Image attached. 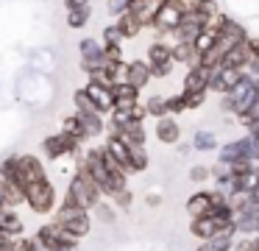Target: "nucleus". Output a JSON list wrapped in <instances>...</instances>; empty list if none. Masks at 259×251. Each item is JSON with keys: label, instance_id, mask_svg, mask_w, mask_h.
I'll return each instance as SVG.
<instances>
[{"label": "nucleus", "instance_id": "37998d69", "mask_svg": "<svg viewBox=\"0 0 259 251\" xmlns=\"http://www.w3.org/2000/svg\"><path fill=\"white\" fill-rule=\"evenodd\" d=\"M245 73L253 78V81H259V59H251V61H248V64H245Z\"/></svg>", "mask_w": 259, "mask_h": 251}, {"label": "nucleus", "instance_id": "a878e982", "mask_svg": "<svg viewBox=\"0 0 259 251\" xmlns=\"http://www.w3.org/2000/svg\"><path fill=\"white\" fill-rule=\"evenodd\" d=\"M214 42H218V28L206 25V28H203V31L195 37V39H192V48L198 50V59H201V53H206V50L212 48Z\"/></svg>", "mask_w": 259, "mask_h": 251}, {"label": "nucleus", "instance_id": "473e14b6", "mask_svg": "<svg viewBox=\"0 0 259 251\" xmlns=\"http://www.w3.org/2000/svg\"><path fill=\"white\" fill-rule=\"evenodd\" d=\"M164 103H167V115H181V112H187V100H184V95H167L164 98Z\"/></svg>", "mask_w": 259, "mask_h": 251}, {"label": "nucleus", "instance_id": "0eeeda50", "mask_svg": "<svg viewBox=\"0 0 259 251\" xmlns=\"http://www.w3.org/2000/svg\"><path fill=\"white\" fill-rule=\"evenodd\" d=\"M181 17H184V9H181L176 0H162V6H159L156 17H153V31L159 33V37H170V33L176 31V25L181 22Z\"/></svg>", "mask_w": 259, "mask_h": 251}, {"label": "nucleus", "instance_id": "c85d7f7f", "mask_svg": "<svg viewBox=\"0 0 259 251\" xmlns=\"http://www.w3.org/2000/svg\"><path fill=\"white\" fill-rule=\"evenodd\" d=\"M145 112H148V117H153V120H159V117L167 115V103H164V95H151V98L145 100Z\"/></svg>", "mask_w": 259, "mask_h": 251}, {"label": "nucleus", "instance_id": "9b49d317", "mask_svg": "<svg viewBox=\"0 0 259 251\" xmlns=\"http://www.w3.org/2000/svg\"><path fill=\"white\" fill-rule=\"evenodd\" d=\"M203 28H206V25H203V22L195 17V11H184L181 22L176 25V31L170 33V37H173V42H192V39H195Z\"/></svg>", "mask_w": 259, "mask_h": 251}, {"label": "nucleus", "instance_id": "c9c22d12", "mask_svg": "<svg viewBox=\"0 0 259 251\" xmlns=\"http://www.w3.org/2000/svg\"><path fill=\"white\" fill-rule=\"evenodd\" d=\"M256 120H259V95H256V100H253V103H251V106H248V109L240 115L242 128H245V126H251V123H256Z\"/></svg>", "mask_w": 259, "mask_h": 251}, {"label": "nucleus", "instance_id": "f257e3e1", "mask_svg": "<svg viewBox=\"0 0 259 251\" xmlns=\"http://www.w3.org/2000/svg\"><path fill=\"white\" fill-rule=\"evenodd\" d=\"M64 198L73 201L75 206H81V209H92V206L103 198V193H101V187L95 184V178H92L84 167H75V176L67 182V193H64Z\"/></svg>", "mask_w": 259, "mask_h": 251}, {"label": "nucleus", "instance_id": "de8ad7c7", "mask_svg": "<svg viewBox=\"0 0 259 251\" xmlns=\"http://www.w3.org/2000/svg\"><path fill=\"white\" fill-rule=\"evenodd\" d=\"M6 204V182H3V178H0V206Z\"/></svg>", "mask_w": 259, "mask_h": 251}, {"label": "nucleus", "instance_id": "c03bdc74", "mask_svg": "<svg viewBox=\"0 0 259 251\" xmlns=\"http://www.w3.org/2000/svg\"><path fill=\"white\" fill-rule=\"evenodd\" d=\"M64 6H67V11H70V9H81V6H90V0H64Z\"/></svg>", "mask_w": 259, "mask_h": 251}, {"label": "nucleus", "instance_id": "6e6552de", "mask_svg": "<svg viewBox=\"0 0 259 251\" xmlns=\"http://www.w3.org/2000/svg\"><path fill=\"white\" fill-rule=\"evenodd\" d=\"M78 61H81V70L90 76V73L101 70V67H106V61H103V42L95 37H84L78 42Z\"/></svg>", "mask_w": 259, "mask_h": 251}, {"label": "nucleus", "instance_id": "09e8293b", "mask_svg": "<svg viewBox=\"0 0 259 251\" xmlns=\"http://www.w3.org/2000/svg\"><path fill=\"white\" fill-rule=\"evenodd\" d=\"M6 240H9V237H6V234H0V245H3V243H6Z\"/></svg>", "mask_w": 259, "mask_h": 251}, {"label": "nucleus", "instance_id": "5701e85b", "mask_svg": "<svg viewBox=\"0 0 259 251\" xmlns=\"http://www.w3.org/2000/svg\"><path fill=\"white\" fill-rule=\"evenodd\" d=\"M192 151H201V154H209V151H218V134L212 128H198L192 134Z\"/></svg>", "mask_w": 259, "mask_h": 251}, {"label": "nucleus", "instance_id": "bb28decb", "mask_svg": "<svg viewBox=\"0 0 259 251\" xmlns=\"http://www.w3.org/2000/svg\"><path fill=\"white\" fill-rule=\"evenodd\" d=\"M90 212H95V218H98L101 223H106V226H112V223L117 221V209H114V204H109V201H103V198L98 201V204L92 206Z\"/></svg>", "mask_w": 259, "mask_h": 251}, {"label": "nucleus", "instance_id": "72a5a7b5", "mask_svg": "<svg viewBox=\"0 0 259 251\" xmlns=\"http://www.w3.org/2000/svg\"><path fill=\"white\" fill-rule=\"evenodd\" d=\"M101 39H103V45H123V42H125V37L120 33V28L114 25V22H112V25H106V28H103Z\"/></svg>", "mask_w": 259, "mask_h": 251}, {"label": "nucleus", "instance_id": "4468645a", "mask_svg": "<svg viewBox=\"0 0 259 251\" xmlns=\"http://www.w3.org/2000/svg\"><path fill=\"white\" fill-rule=\"evenodd\" d=\"M84 92L92 98V103H95V109L101 112L103 117L112 112V106H114V95H112V87H101V84H95V81H87V87H84Z\"/></svg>", "mask_w": 259, "mask_h": 251}, {"label": "nucleus", "instance_id": "a211bd4d", "mask_svg": "<svg viewBox=\"0 0 259 251\" xmlns=\"http://www.w3.org/2000/svg\"><path fill=\"white\" fill-rule=\"evenodd\" d=\"M184 209L190 218L209 215V209H212V190H198V193H192L190 198H187Z\"/></svg>", "mask_w": 259, "mask_h": 251}, {"label": "nucleus", "instance_id": "cd10ccee", "mask_svg": "<svg viewBox=\"0 0 259 251\" xmlns=\"http://www.w3.org/2000/svg\"><path fill=\"white\" fill-rule=\"evenodd\" d=\"M90 17H92V9H90V6L70 9V11H67V25H70V28H84V25H90Z\"/></svg>", "mask_w": 259, "mask_h": 251}, {"label": "nucleus", "instance_id": "f8f14e48", "mask_svg": "<svg viewBox=\"0 0 259 251\" xmlns=\"http://www.w3.org/2000/svg\"><path fill=\"white\" fill-rule=\"evenodd\" d=\"M209 70L203 64L187 67L184 81H181V92H209Z\"/></svg>", "mask_w": 259, "mask_h": 251}, {"label": "nucleus", "instance_id": "f03ea898", "mask_svg": "<svg viewBox=\"0 0 259 251\" xmlns=\"http://www.w3.org/2000/svg\"><path fill=\"white\" fill-rule=\"evenodd\" d=\"M53 221L59 223L62 229H67V232H73L75 237H87V234L92 232V212L90 209H81V206H75L73 201H59L56 209H53Z\"/></svg>", "mask_w": 259, "mask_h": 251}, {"label": "nucleus", "instance_id": "f704fd0d", "mask_svg": "<svg viewBox=\"0 0 259 251\" xmlns=\"http://www.w3.org/2000/svg\"><path fill=\"white\" fill-rule=\"evenodd\" d=\"M131 201H134V193H131L128 187L117 190V193L112 195V204H114V206H120V209H128V206H131Z\"/></svg>", "mask_w": 259, "mask_h": 251}, {"label": "nucleus", "instance_id": "f3484780", "mask_svg": "<svg viewBox=\"0 0 259 251\" xmlns=\"http://www.w3.org/2000/svg\"><path fill=\"white\" fill-rule=\"evenodd\" d=\"M112 131H117L128 145H145V139H148V131H145V123L142 120H128V123H123V126L112 128Z\"/></svg>", "mask_w": 259, "mask_h": 251}, {"label": "nucleus", "instance_id": "58836bf2", "mask_svg": "<svg viewBox=\"0 0 259 251\" xmlns=\"http://www.w3.org/2000/svg\"><path fill=\"white\" fill-rule=\"evenodd\" d=\"M209 178H212V173H209L206 165H195L190 170V182H195V184H203V182H209Z\"/></svg>", "mask_w": 259, "mask_h": 251}, {"label": "nucleus", "instance_id": "dca6fc26", "mask_svg": "<svg viewBox=\"0 0 259 251\" xmlns=\"http://www.w3.org/2000/svg\"><path fill=\"white\" fill-rule=\"evenodd\" d=\"M75 117H78L81 128H84V137L87 139H95L101 137V134H106V123H103V115H98V112H73Z\"/></svg>", "mask_w": 259, "mask_h": 251}, {"label": "nucleus", "instance_id": "b1692460", "mask_svg": "<svg viewBox=\"0 0 259 251\" xmlns=\"http://www.w3.org/2000/svg\"><path fill=\"white\" fill-rule=\"evenodd\" d=\"M148 64H159V61H173V50H170V42L164 39H156V42L148 45V53H145Z\"/></svg>", "mask_w": 259, "mask_h": 251}, {"label": "nucleus", "instance_id": "c756f323", "mask_svg": "<svg viewBox=\"0 0 259 251\" xmlns=\"http://www.w3.org/2000/svg\"><path fill=\"white\" fill-rule=\"evenodd\" d=\"M9 245H12V251H42L39 240H36V237H25V234L9 237Z\"/></svg>", "mask_w": 259, "mask_h": 251}, {"label": "nucleus", "instance_id": "4be33fe9", "mask_svg": "<svg viewBox=\"0 0 259 251\" xmlns=\"http://www.w3.org/2000/svg\"><path fill=\"white\" fill-rule=\"evenodd\" d=\"M114 25L120 28V33H123L125 39H134V37H140L145 28H142V22L137 20L131 11H123V14H117V20H114Z\"/></svg>", "mask_w": 259, "mask_h": 251}, {"label": "nucleus", "instance_id": "423d86ee", "mask_svg": "<svg viewBox=\"0 0 259 251\" xmlns=\"http://www.w3.org/2000/svg\"><path fill=\"white\" fill-rule=\"evenodd\" d=\"M42 151H45L48 159H62V156H73V159H75L78 151H81V142L59 128L56 134H51V137L42 139Z\"/></svg>", "mask_w": 259, "mask_h": 251}, {"label": "nucleus", "instance_id": "20e7f679", "mask_svg": "<svg viewBox=\"0 0 259 251\" xmlns=\"http://www.w3.org/2000/svg\"><path fill=\"white\" fill-rule=\"evenodd\" d=\"M34 237L39 240L42 248H78V237L73 232H67V229H62L56 221L42 223Z\"/></svg>", "mask_w": 259, "mask_h": 251}, {"label": "nucleus", "instance_id": "79ce46f5", "mask_svg": "<svg viewBox=\"0 0 259 251\" xmlns=\"http://www.w3.org/2000/svg\"><path fill=\"white\" fill-rule=\"evenodd\" d=\"M145 117H148L145 103H140V100H137V103L131 106V120H142V123H145Z\"/></svg>", "mask_w": 259, "mask_h": 251}, {"label": "nucleus", "instance_id": "39448f33", "mask_svg": "<svg viewBox=\"0 0 259 251\" xmlns=\"http://www.w3.org/2000/svg\"><path fill=\"white\" fill-rule=\"evenodd\" d=\"M45 165H42L39 156L34 154H14V182L20 187H28L31 182H39L45 178Z\"/></svg>", "mask_w": 259, "mask_h": 251}, {"label": "nucleus", "instance_id": "2eb2a0df", "mask_svg": "<svg viewBox=\"0 0 259 251\" xmlns=\"http://www.w3.org/2000/svg\"><path fill=\"white\" fill-rule=\"evenodd\" d=\"M0 234H6V237L25 234V221L20 218L17 209H12V206H0Z\"/></svg>", "mask_w": 259, "mask_h": 251}, {"label": "nucleus", "instance_id": "2f4dec72", "mask_svg": "<svg viewBox=\"0 0 259 251\" xmlns=\"http://www.w3.org/2000/svg\"><path fill=\"white\" fill-rule=\"evenodd\" d=\"M103 61H106V67L125 61L123 59V45H103Z\"/></svg>", "mask_w": 259, "mask_h": 251}, {"label": "nucleus", "instance_id": "ea45409f", "mask_svg": "<svg viewBox=\"0 0 259 251\" xmlns=\"http://www.w3.org/2000/svg\"><path fill=\"white\" fill-rule=\"evenodd\" d=\"M0 178L3 182H14V154L0 162Z\"/></svg>", "mask_w": 259, "mask_h": 251}, {"label": "nucleus", "instance_id": "a18cd8bd", "mask_svg": "<svg viewBox=\"0 0 259 251\" xmlns=\"http://www.w3.org/2000/svg\"><path fill=\"white\" fill-rule=\"evenodd\" d=\"M176 3H179L184 11H192V9H195V3H198V0H176Z\"/></svg>", "mask_w": 259, "mask_h": 251}, {"label": "nucleus", "instance_id": "4c0bfd02", "mask_svg": "<svg viewBox=\"0 0 259 251\" xmlns=\"http://www.w3.org/2000/svg\"><path fill=\"white\" fill-rule=\"evenodd\" d=\"M187 100V109H201L203 103H206V95L209 92H181Z\"/></svg>", "mask_w": 259, "mask_h": 251}, {"label": "nucleus", "instance_id": "412c9836", "mask_svg": "<svg viewBox=\"0 0 259 251\" xmlns=\"http://www.w3.org/2000/svg\"><path fill=\"white\" fill-rule=\"evenodd\" d=\"M170 50H173V61H176V64H184V67L198 64V50L192 48V42H173V45H170Z\"/></svg>", "mask_w": 259, "mask_h": 251}, {"label": "nucleus", "instance_id": "aec40b11", "mask_svg": "<svg viewBox=\"0 0 259 251\" xmlns=\"http://www.w3.org/2000/svg\"><path fill=\"white\" fill-rule=\"evenodd\" d=\"M151 165L145 145H128V173H145Z\"/></svg>", "mask_w": 259, "mask_h": 251}, {"label": "nucleus", "instance_id": "9d476101", "mask_svg": "<svg viewBox=\"0 0 259 251\" xmlns=\"http://www.w3.org/2000/svg\"><path fill=\"white\" fill-rule=\"evenodd\" d=\"M123 81H128L131 87L142 89L151 84V67H148V59H131L123 61Z\"/></svg>", "mask_w": 259, "mask_h": 251}, {"label": "nucleus", "instance_id": "393cba45", "mask_svg": "<svg viewBox=\"0 0 259 251\" xmlns=\"http://www.w3.org/2000/svg\"><path fill=\"white\" fill-rule=\"evenodd\" d=\"M234 237H223V234H212V237L201 240L195 251H231Z\"/></svg>", "mask_w": 259, "mask_h": 251}, {"label": "nucleus", "instance_id": "6ab92c4d", "mask_svg": "<svg viewBox=\"0 0 259 251\" xmlns=\"http://www.w3.org/2000/svg\"><path fill=\"white\" fill-rule=\"evenodd\" d=\"M214 232H218V221H214L212 215H198V218H192V221H190V234H192V237H198V240L212 237Z\"/></svg>", "mask_w": 259, "mask_h": 251}, {"label": "nucleus", "instance_id": "e433bc0d", "mask_svg": "<svg viewBox=\"0 0 259 251\" xmlns=\"http://www.w3.org/2000/svg\"><path fill=\"white\" fill-rule=\"evenodd\" d=\"M151 67V78H167L176 70V61H159V64H148Z\"/></svg>", "mask_w": 259, "mask_h": 251}, {"label": "nucleus", "instance_id": "a19ab883", "mask_svg": "<svg viewBox=\"0 0 259 251\" xmlns=\"http://www.w3.org/2000/svg\"><path fill=\"white\" fill-rule=\"evenodd\" d=\"M109 11H112L114 17L117 14H123V11H128V6H131V0H109Z\"/></svg>", "mask_w": 259, "mask_h": 251}, {"label": "nucleus", "instance_id": "7c9ffc66", "mask_svg": "<svg viewBox=\"0 0 259 251\" xmlns=\"http://www.w3.org/2000/svg\"><path fill=\"white\" fill-rule=\"evenodd\" d=\"M62 131H64V134H70L73 139H78L81 145L87 142V137H84V128H81V123H78V117H75V115L64 117V123H62Z\"/></svg>", "mask_w": 259, "mask_h": 251}, {"label": "nucleus", "instance_id": "1a4fd4ad", "mask_svg": "<svg viewBox=\"0 0 259 251\" xmlns=\"http://www.w3.org/2000/svg\"><path fill=\"white\" fill-rule=\"evenodd\" d=\"M242 67H231V64H218V67H212L209 70V92H214V95H226L231 87H234L237 81L242 78Z\"/></svg>", "mask_w": 259, "mask_h": 251}, {"label": "nucleus", "instance_id": "7ed1b4c3", "mask_svg": "<svg viewBox=\"0 0 259 251\" xmlns=\"http://www.w3.org/2000/svg\"><path fill=\"white\" fill-rule=\"evenodd\" d=\"M59 204V193H56V184L51 182V178H39V182H31L28 187H25V204L31 212H36V215H51L53 209H56Z\"/></svg>", "mask_w": 259, "mask_h": 251}, {"label": "nucleus", "instance_id": "ddd939ff", "mask_svg": "<svg viewBox=\"0 0 259 251\" xmlns=\"http://www.w3.org/2000/svg\"><path fill=\"white\" fill-rule=\"evenodd\" d=\"M153 134H156V139L162 145H176L181 139V126H179V120H176L173 115H164V117H159V120H156Z\"/></svg>", "mask_w": 259, "mask_h": 251}, {"label": "nucleus", "instance_id": "49530a36", "mask_svg": "<svg viewBox=\"0 0 259 251\" xmlns=\"http://www.w3.org/2000/svg\"><path fill=\"white\" fill-rule=\"evenodd\" d=\"M145 204H148V206H159V204H162V198H159L156 193H151V195L145 198Z\"/></svg>", "mask_w": 259, "mask_h": 251}]
</instances>
